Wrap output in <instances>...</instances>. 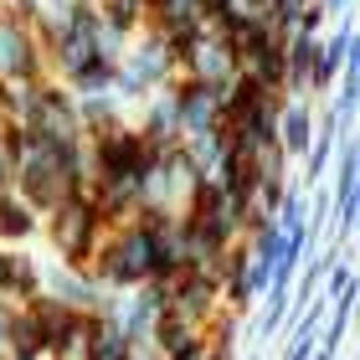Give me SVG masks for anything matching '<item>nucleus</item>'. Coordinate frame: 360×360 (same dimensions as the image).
Listing matches in <instances>:
<instances>
[{"label":"nucleus","instance_id":"nucleus-1","mask_svg":"<svg viewBox=\"0 0 360 360\" xmlns=\"http://www.w3.org/2000/svg\"><path fill=\"white\" fill-rule=\"evenodd\" d=\"M88 268H93V278H98L108 293H124V288L150 283V278H155L150 221H144V217H129V221H119V226H108Z\"/></svg>","mask_w":360,"mask_h":360},{"label":"nucleus","instance_id":"nucleus-2","mask_svg":"<svg viewBox=\"0 0 360 360\" xmlns=\"http://www.w3.org/2000/svg\"><path fill=\"white\" fill-rule=\"evenodd\" d=\"M41 232H46V242H52V252L62 257V263H83L88 268L98 242H103V232H108V221L98 217L83 195H68V201H57L41 217Z\"/></svg>","mask_w":360,"mask_h":360},{"label":"nucleus","instance_id":"nucleus-3","mask_svg":"<svg viewBox=\"0 0 360 360\" xmlns=\"http://www.w3.org/2000/svg\"><path fill=\"white\" fill-rule=\"evenodd\" d=\"M46 72V46L37 41L31 21H21L11 6H0V88L11 83H37Z\"/></svg>","mask_w":360,"mask_h":360},{"label":"nucleus","instance_id":"nucleus-4","mask_svg":"<svg viewBox=\"0 0 360 360\" xmlns=\"http://www.w3.org/2000/svg\"><path fill=\"white\" fill-rule=\"evenodd\" d=\"M175 77H195V83H206V88H226L237 77V46L221 37V31H201L186 52L175 57Z\"/></svg>","mask_w":360,"mask_h":360},{"label":"nucleus","instance_id":"nucleus-5","mask_svg":"<svg viewBox=\"0 0 360 360\" xmlns=\"http://www.w3.org/2000/svg\"><path fill=\"white\" fill-rule=\"evenodd\" d=\"M41 293H52L57 304L77 309V314H98L108 299V288L93 278V268L83 263H62V257H52V263H41Z\"/></svg>","mask_w":360,"mask_h":360},{"label":"nucleus","instance_id":"nucleus-6","mask_svg":"<svg viewBox=\"0 0 360 360\" xmlns=\"http://www.w3.org/2000/svg\"><path fill=\"white\" fill-rule=\"evenodd\" d=\"M88 144H93V175H139L144 155H150V139L129 119L119 129H108V134H93Z\"/></svg>","mask_w":360,"mask_h":360},{"label":"nucleus","instance_id":"nucleus-7","mask_svg":"<svg viewBox=\"0 0 360 360\" xmlns=\"http://www.w3.org/2000/svg\"><path fill=\"white\" fill-rule=\"evenodd\" d=\"M345 68H355V26H350V15H340L335 31H324L319 46H314V62H309V98L330 93Z\"/></svg>","mask_w":360,"mask_h":360},{"label":"nucleus","instance_id":"nucleus-8","mask_svg":"<svg viewBox=\"0 0 360 360\" xmlns=\"http://www.w3.org/2000/svg\"><path fill=\"white\" fill-rule=\"evenodd\" d=\"M221 309V288H217V278L211 273H175L170 283H165V314H180V319H195V324H206L211 314Z\"/></svg>","mask_w":360,"mask_h":360},{"label":"nucleus","instance_id":"nucleus-9","mask_svg":"<svg viewBox=\"0 0 360 360\" xmlns=\"http://www.w3.org/2000/svg\"><path fill=\"white\" fill-rule=\"evenodd\" d=\"M170 93H175L180 139L221 124V88H206V83H195V77H170Z\"/></svg>","mask_w":360,"mask_h":360},{"label":"nucleus","instance_id":"nucleus-10","mask_svg":"<svg viewBox=\"0 0 360 360\" xmlns=\"http://www.w3.org/2000/svg\"><path fill=\"white\" fill-rule=\"evenodd\" d=\"M41 293V263L26 248L0 242V304H26Z\"/></svg>","mask_w":360,"mask_h":360},{"label":"nucleus","instance_id":"nucleus-11","mask_svg":"<svg viewBox=\"0 0 360 360\" xmlns=\"http://www.w3.org/2000/svg\"><path fill=\"white\" fill-rule=\"evenodd\" d=\"M314 119H319V108H314V98H293L283 93V108H278V150H283L288 160H304V150L314 144Z\"/></svg>","mask_w":360,"mask_h":360},{"label":"nucleus","instance_id":"nucleus-12","mask_svg":"<svg viewBox=\"0 0 360 360\" xmlns=\"http://www.w3.org/2000/svg\"><path fill=\"white\" fill-rule=\"evenodd\" d=\"M134 108H139V119H129V124H134L144 139H155V144H180V119H175V93H170V83H165V88H150Z\"/></svg>","mask_w":360,"mask_h":360},{"label":"nucleus","instance_id":"nucleus-13","mask_svg":"<svg viewBox=\"0 0 360 360\" xmlns=\"http://www.w3.org/2000/svg\"><path fill=\"white\" fill-rule=\"evenodd\" d=\"M37 232H41V211L31 206L15 186H0V242H11V248H26Z\"/></svg>","mask_w":360,"mask_h":360},{"label":"nucleus","instance_id":"nucleus-14","mask_svg":"<svg viewBox=\"0 0 360 360\" xmlns=\"http://www.w3.org/2000/svg\"><path fill=\"white\" fill-rule=\"evenodd\" d=\"M226 150H232V139H226V129H221V124L180 139V155H186V165H191L195 175H201V180H217L221 160H226Z\"/></svg>","mask_w":360,"mask_h":360},{"label":"nucleus","instance_id":"nucleus-15","mask_svg":"<svg viewBox=\"0 0 360 360\" xmlns=\"http://www.w3.org/2000/svg\"><path fill=\"white\" fill-rule=\"evenodd\" d=\"M77 98V129L93 139V134H108V129H119L129 113H124V103L113 93H72Z\"/></svg>","mask_w":360,"mask_h":360},{"label":"nucleus","instance_id":"nucleus-16","mask_svg":"<svg viewBox=\"0 0 360 360\" xmlns=\"http://www.w3.org/2000/svg\"><path fill=\"white\" fill-rule=\"evenodd\" d=\"M129 340L124 330H113L108 319H98L93 314V330H88V345H83V360H129Z\"/></svg>","mask_w":360,"mask_h":360},{"label":"nucleus","instance_id":"nucleus-17","mask_svg":"<svg viewBox=\"0 0 360 360\" xmlns=\"http://www.w3.org/2000/svg\"><path fill=\"white\" fill-rule=\"evenodd\" d=\"M113 77H119V62H108V57H88L77 72H68L62 83H68L72 93H113Z\"/></svg>","mask_w":360,"mask_h":360},{"label":"nucleus","instance_id":"nucleus-18","mask_svg":"<svg viewBox=\"0 0 360 360\" xmlns=\"http://www.w3.org/2000/svg\"><path fill=\"white\" fill-rule=\"evenodd\" d=\"M98 15H103V26L124 31V37L144 31V0H98Z\"/></svg>","mask_w":360,"mask_h":360},{"label":"nucleus","instance_id":"nucleus-19","mask_svg":"<svg viewBox=\"0 0 360 360\" xmlns=\"http://www.w3.org/2000/svg\"><path fill=\"white\" fill-rule=\"evenodd\" d=\"M242 278H248V293H252V304H257V299L268 293V283H273V263L248 252V268H242Z\"/></svg>","mask_w":360,"mask_h":360},{"label":"nucleus","instance_id":"nucleus-20","mask_svg":"<svg viewBox=\"0 0 360 360\" xmlns=\"http://www.w3.org/2000/svg\"><path fill=\"white\" fill-rule=\"evenodd\" d=\"M314 335H319V330H314ZM314 335H288L283 360H309V350H314Z\"/></svg>","mask_w":360,"mask_h":360},{"label":"nucleus","instance_id":"nucleus-21","mask_svg":"<svg viewBox=\"0 0 360 360\" xmlns=\"http://www.w3.org/2000/svg\"><path fill=\"white\" fill-rule=\"evenodd\" d=\"M355 0H319V11H324V21H340V15H350Z\"/></svg>","mask_w":360,"mask_h":360},{"label":"nucleus","instance_id":"nucleus-22","mask_svg":"<svg viewBox=\"0 0 360 360\" xmlns=\"http://www.w3.org/2000/svg\"><path fill=\"white\" fill-rule=\"evenodd\" d=\"M11 355V304H0V360Z\"/></svg>","mask_w":360,"mask_h":360},{"label":"nucleus","instance_id":"nucleus-23","mask_svg":"<svg viewBox=\"0 0 360 360\" xmlns=\"http://www.w3.org/2000/svg\"><path fill=\"white\" fill-rule=\"evenodd\" d=\"M11 175H15V155H11V144L0 139V186H11Z\"/></svg>","mask_w":360,"mask_h":360},{"label":"nucleus","instance_id":"nucleus-24","mask_svg":"<svg viewBox=\"0 0 360 360\" xmlns=\"http://www.w3.org/2000/svg\"><path fill=\"white\" fill-rule=\"evenodd\" d=\"M129 360H165V355H160L150 340H134V345H129Z\"/></svg>","mask_w":360,"mask_h":360},{"label":"nucleus","instance_id":"nucleus-25","mask_svg":"<svg viewBox=\"0 0 360 360\" xmlns=\"http://www.w3.org/2000/svg\"><path fill=\"white\" fill-rule=\"evenodd\" d=\"M201 360H237V350H211V345H206V350H201Z\"/></svg>","mask_w":360,"mask_h":360},{"label":"nucleus","instance_id":"nucleus-26","mask_svg":"<svg viewBox=\"0 0 360 360\" xmlns=\"http://www.w3.org/2000/svg\"><path fill=\"white\" fill-rule=\"evenodd\" d=\"M6 124H11V103H6V88H0V134H6Z\"/></svg>","mask_w":360,"mask_h":360},{"label":"nucleus","instance_id":"nucleus-27","mask_svg":"<svg viewBox=\"0 0 360 360\" xmlns=\"http://www.w3.org/2000/svg\"><path fill=\"white\" fill-rule=\"evenodd\" d=\"M309 360H335V355H324V350H309Z\"/></svg>","mask_w":360,"mask_h":360},{"label":"nucleus","instance_id":"nucleus-28","mask_svg":"<svg viewBox=\"0 0 360 360\" xmlns=\"http://www.w3.org/2000/svg\"><path fill=\"white\" fill-rule=\"evenodd\" d=\"M248 360H268V350H248Z\"/></svg>","mask_w":360,"mask_h":360},{"label":"nucleus","instance_id":"nucleus-29","mask_svg":"<svg viewBox=\"0 0 360 360\" xmlns=\"http://www.w3.org/2000/svg\"><path fill=\"white\" fill-rule=\"evenodd\" d=\"M11 360H46V355H11Z\"/></svg>","mask_w":360,"mask_h":360}]
</instances>
